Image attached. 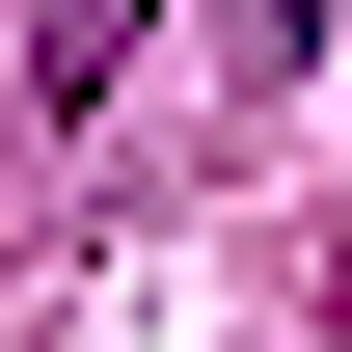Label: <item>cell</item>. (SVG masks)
Listing matches in <instances>:
<instances>
[{
  "instance_id": "obj_1",
  "label": "cell",
  "mask_w": 352,
  "mask_h": 352,
  "mask_svg": "<svg viewBox=\"0 0 352 352\" xmlns=\"http://www.w3.org/2000/svg\"><path fill=\"white\" fill-rule=\"evenodd\" d=\"M135 28H163V0H54V109H109V82H135Z\"/></svg>"
}]
</instances>
